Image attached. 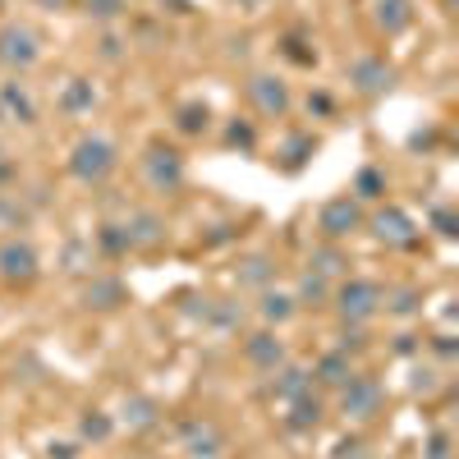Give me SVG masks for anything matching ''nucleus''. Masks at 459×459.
Wrapping results in <instances>:
<instances>
[{"label": "nucleus", "instance_id": "1", "mask_svg": "<svg viewBox=\"0 0 459 459\" xmlns=\"http://www.w3.org/2000/svg\"><path fill=\"white\" fill-rule=\"evenodd\" d=\"M115 166H120V152H115V143L101 138V134L79 138V143H74V152H69V175H74V179H83V184H101V179H110Z\"/></svg>", "mask_w": 459, "mask_h": 459}, {"label": "nucleus", "instance_id": "2", "mask_svg": "<svg viewBox=\"0 0 459 459\" xmlns=\"http://www.w3.org/2000/svg\"><path fill=\"white\" fill-rule=\"evenodd\" d=\"M381 303H386V290H381L377 281H344L335 290V313L344 322H354V326L368 322V317H377Z\"/></svg>", "mask_w": 459, "mask_h": 459}, {"label": "nucleus", "instance_id": "3", "mask_svg": "<svg viewBox=\"0 0 459 459\" xmlns=\"http://www.w3.org/2000/svg\"><path fill=\"white\" fill-rule=\"evenodd\" d=\"M37 60H42V42H37V32L28 23H5L0 28V65H10L19 74V69H32Z\"/></svg>", "mask_w": 459, "mask_h": 459}, {"label": "nucleus", "instance_id": "4", "mask_svg": "<svg viewBox=\"0 0 459 459\" xmlns=\"http://www.w3.org/2000/svg\"><path fill=\"white\" fill-rule=\"evenodd\" d=\"M340 413L354 418V423H368V418L381 413V386L372 377H350L340 386Z\"/></svg>", "mask_w": 459, "mask_h": 459}, {"label": "nucleus", "instance_id": "5", "mask_svg": "<svg viewBox=\"0 0 459 459\" xmlns=\"http://www.w3.org/2000/svg\"><path fill=\"white\" fill-rule=\"evenodd\" d=\"M37 266H42V257H37V248L28 239H5V244H0V281H5V285L37 281Z\"/></svg>", "mask_w": 459, "mask_h": 459}, {"label": "nucleus", "instance_id": "6", "mask_svg": "<svg viewBox=\"0 0 459 459\" xmlns=\"http://www.w3.org/2000/svg\"><path fill=\"white\" fill-rule=\"evenodd\" d=\"M363 225V203L359 198H331L317 216V230H322V239H350L354 230Z\"/></svg>", "mask_w": 459, "mask_h": 459}, {"label": "nucleus", "instance_id": "7", "mask_svg": "<svg viewBox=\"0 0 459 459\" xmlns=\"http://www.w3.org/2000/svg\"><path fill=\"white\" fill-rule=\"evenodd\" d=\"M143 175H147L152 188H161V194L179 188V184H184V161H179V152H170V147H147Z\"/></svg>", "mask_w": 459, "mask_h": 459}, {"label": "nucleus", "instance_id": "8", "mask_svg": "<svg viewBox=\"0 0 459 459\" xmlns=\"http://www.w3.org/2000/svg\"><path fill=\"white\" fill-rule=\"evenodd\" d=\"M372 235H377L381 244H391V248H413V244H418V225H413V216L400 212V207H381V212L372 216Z\"/></svg>", "mask_w": 459, "mask_h": 459}, {"label": "nucleus", "instance_id": "9", "mask_svg": "<svg viewBox=\"0 0 459 459\" xmlns=\"http://www.w3.org/2000/svg\"><path fill=\"white\" fill-rule=\"evenodd\" d=\"M179 441H184V455H188V459H221V455H225V432H221L216 423H207V418L184 423Z\"/></svg>", "mask_w": 459, "mask_h": 459}, {"label": "nucleus", "instance_id": "10", "mask_svg": "<svg viewBox=\"0 0 459 459\" xmlns=\"http://www.w3.org/2000/svg\"><path fill=\"white\" fill-rule=\"evenodd\" d=\"M248 101H253L262 115H272V120H281V115L290 110V88L276 79V74H257V79L248 83Z\"/></svg>", "mask_w": 459, "mask_h": 459}, {"label": "nucleus", "instance_id": "11", "mask_svg": "<svg viewBox=\"0 0 459 459\" xmlns=\"http://www.w3.org/2000/svg\"><path fill=\"white\" fill-rule=\"evenodd\" d=\"M0 120H10V125H32L37 120V101H32L28 83H19V79L0 83Z\"/></svg>", "mask_w": 459, "mask_h": 459}, {"label": "nucleus", "instance_id": "12", "mask_svg": "<svg viewBox=\"0 0 459 459\" xmlns=\"http://www.w3.org/2000/svg\"><path fill=\"white\" fill-rule=\"evenodd\" d=\"M244 359H248L253 368H262V372H276V368L285 363V340H281L276 331H257V335L244 340Z\"/></svg>", "mask_w": 459, "mask_h": 459}, {"label": "nucleus", "instance_id": "13", "mask_svg": "<svg viewBox=\"0 0 459 459\" xmlns=\"http://www.w3.org/2000/svg\"><path fill=\"white\" fill-rule=\"evenodd\" d=\"M350 83L363 92V97H377V92H386L391 88V65L381 60V56H363L350 65Z\"/></svg>", "mask_w": 459, "mask_h": 459}, {"label": "nucleus", "instance_id": "14", "mask_svg": "<svg viewBox=\"0 0 459 459\" xmlns=\"http://www.w3.org/2000/svg\"><path fill=\"white\" fill-rule=\"evenodd\" d=\"M120 235H125V248H157L166 239V225H161V216H152V212H134L120 225Z\"/></svg>", "mask_w": 459, "mask_h": 459}, {"label": "nucleus", "instance_id": "15", "mask_svg": "<svg viewBox=\"0 0 459 459\" xmlns=\"http://www.w3.org/2000/svg\"><path fill=\"white\" fill-rule=\"evenodd\" d=\"M372 23L386 37H400L413 23V5L409 0H372Z\"/></svg>", "mask_w": 459, "mask_h": 459}, {"label": "nucleus", "instance_id": "16", "mask_svg": "<svg viewBox=\"0 0 459 459\" xmlns=\"http://www.w3.org/2000/svg\"><path fill=\"white\" fill-rule=\"evenodd\" d=\"M272 391H276V400H285V404H290V400H303V395H313V372H303V368H285V363H281V368H276V386H272Z\"/></svg>", "mask_w": 459, "mask_h": 459}, {"label": "nucleus", "instance_id": "17", "mask_svg": "<svg viewBox=\"0 0 459 459\" xmlns=\"http://www.w3.org/2000/svg\"><path fill=\"white\" fill-rule=\"evenodd\" d=\"M125 428L129 432H147V428H157V418H161V409H157V400H147V395H134V400H125Z\"/></svg>", "mask_w": 459, "mask_h": 459}, {"label": "nucleus", "instance_id": "18", "mask_svg": "<svg viewBox=\"0 0 459 459\" xmlns=\"http://www.w3.org/2000/svg\"><path fill=\"white\" fill-rule=\"evenodd\" d=\"M92 106H97V92H92L88 79H69L65 83V92H60V110L65 115H88Z\"/></svg>", "mask_w": 459, "mask_h": 459}, {"label": "nucleus", "instance_id": "19", "mask_svg": "<svg viewBox=\"0 0 459 459\" xmlns=\"http://www.w3.org/2000/svg\"><path fill=\"white\" fill-rule=\"evenodd\" d=\"M322 386H331V391H340L344 381L354 377V368H350V354H322L317 359V372H313Z\"/></svg>", "mask_w": 459, "mask_h": 459}, {"label": "nucleus", "instance_id": "20", "mask_svg": "<svg viewBox=\"0 0 459 459\" xmlns=\"http://www.w3.org/2000/svg\"><path fill=\"white\" fill-rule=\"evenodd\" d=\"M290 432H313L317 423H322V404L313 400V395H303V400H290Z\"/></svg>", "mask_w": 459, "mask_h": 459}, {"label": "nucleus", "instance_id": "21", "mask_svg": "<svg viewBox=\"0 0 459 459\" xmlns=\"http://www.w3.org/2000/svg\"><path fill=\"white\" fill-rule=\"evenodd\" d=\"M294 313H299V303H294L290 294H276V290H266V294H262V317H266V322H276V326H281V322H290Z\"/></svg>", "mask_w": 459, "mask_h": 459}, {"label": "nucleus", "instance_id": "22", "mask_svg": "<svg viewBox=\"0 0 459 459\" xmlns=\"http://www.w3.org/2000/svg\"><path fill=\"white\" fill-rule=\"evenodd\" d=\"M83 299H88V308H115L125 299V285L120 281H92Z\"/></svg>", "mask_w": 459, "mask_h": 459}, {"label": "nucleus", "instance_id": "23", "mask_svg": "<svg viewBox=\"0 0 459 459\" xmlns=\"http://www.w3.org/2000/svg\"><path fill=\"white\" fill-rule=\"evenodd\" d=\"M207 120H212V115H207V106L203 101H188V106H179V134H203L207 129Z\"/></svg>", "mask_w": 459, "mask_h": 459}, {"label": "nucleus", "instance_id": "24", "mask_svg": "<svg viewBox=\"0 0 459 459\" xmlns=\"http://www.w3.org/2000/svg\"><path fill=\"white\" fill-rule=\"evenodd\" d=\"M272 276H276V266L266 262V257H248V262L239 266V285H257V290H262Z\"/></svg>", "mask_w": 459, "mask_h": 459}, {"label": "nucleus", "instance_id": "25", "mask_svg": "<svg viewBox=\"0 0 459 459\" xmlns=\"http://www.w3.org/2000/svg\"><path fill=\"white\" fill-rule=\"evenodd\" d=\"M110 428H115V423H110L106 413H97V409H88V413L79 418V437H83V441H106Z\"/></svg>", "mask_w": 459, "mask_h": 459}, {"label": "nucleus", "instance_id": "26", "mask_svg": "<svg viewBox=\"0 0 459 459\" xmlns=\"http://www.w3.org/2000/svg\"><path fill=\"white\" fill-rule=\"evenodd\" d=\"M386 194V175L381 170H359V179H354V198L363 203V198H381Z\"/></svg>", "mask_w": 459, "mask_h": 459}, {"label": "nucleus", "instance_id": "27", "mask_svg": "<svg viewBox=\"0 0 459 459\" xmlns=\"http://www.w3.org/2000/svg\"><path fill=\"white\" fill-rule=\"evenodd\" d=\"M313 272L317 276H340L344 272V257H340V248H313Z\"/></svg>", "mask_w": 459, "mask_h": 459}, {"label": "nucleus", "instance_id": "28", "mask_svg": "<svg viewBox=\"0 0 459 459\" xmlns=\"http://www.w3.org/2000/svg\"><path fill=\"white\" fill-rule=\"evenodd\" d=\"M322 299H326V276L303 272V281H299V299H294V303H322Z\"/></svg>", "mask_w": 459, "mask_h": 459}, {"label": "nucleus", "instance_id": "29", "mask_svg": "<svg viewBox=\"0 0 459 459\" xmlns=\"http://www.w3.org/2000/svg\"><path fill=\"white\" fill-rule=\"evenodd\" d=\"M28 221V212L14 203V198H5V194H0V230H19Z\"/></svg>", "mask_w": 459, "mask_h": 459}, {"label": "nucleus", "instance_id": "30", "mask_svg": "<svg viewBox=\"0 0 459 459\" xmlns=\"http://www.w3.org/2000/svg\"><path fill=\"white\" fill-rule=\"evenodd\" d=\"M225 143H230V147H244V152H248V147H253L257 138H253V129H248V125H239V120H235V125L225 129Z\"/></svg>", "mask_w": 459, "mask_h": 459}, {"label": "nucleus", "instance_id": "31", "mask_svg": "<svg viewBox=\"0 0 459 459\" xmlns=\"http://www.w3.org/2000/svg\"><path fill=\"white\" fill-rule=\"evenodd\" d=\"M125 10V0H88V14H97V19H115Z\"/></svg>", "mask_w": 459, "mask_h": 459}, {"label": "nucleus", "instance_id": "32", "mask_svg": "<svg viewBox=\"0 0 459 459\" xmlns=\"http://www.w3.org/2000/svg\"><path fill=\"white\" fill-rule=\"evenodd\" d=\"M428 459H450V437H446V432H437V437L428 441Z\"/></svg>", "mask_w": 459, "mask_h": 459}, {"label": "nucleus", "instance_id": "33", "mask_svg": "<svg viewBox=\"0 0 459 459\" xmlns=\"http://www.w3.org/2000/svg\"><path fill=\"white\" fill-rule=\"evenodd\" d=\"M432 221H437V230H441V235H446V239L455 235V212H446V207H441V212H437Z\"/></svg>", "mask_w": 459, "mask_h": 459}, {"label": "nucleus", "instance_id": "34", "mask_svg": "<svg viewBox=\"0 0 459 459\" xmlns=\"http://www.w3.org/2000/svg\"><path fill=\"white\" fill-rule=\"evenodd\" d=\"M386 299H395V303H391L395 313H413V294H409V290H400V294H386Z\"/></svg>", "mask_w": 459, "mask_h": 459}, {"label": "nucleus", "instance_id": "35", "mask_svg": "<svg viewBox=\"0 0 459 459\" xmlns=\"http://www.w3.org/2000/svg\"><path fill=\"white\" fill-rule=\"evenodd\" d=\"M74 455H79L74 446H51V459H74Z\"/></svg>", "mask_w": 459, "mask_h": 459}, {"label": "nucleus", "instance_id": "36", "mask_svg": "<svg viewBox=\"0 0 459 459\" xmlns=\"http://www.w3.org/2000/svg\"><path fill=\"white\" fill-rule=\"evenodd\" d=\"M37 5H42V10H69L74 0H37Z\"/></svg>", "mask_w": 459, "mask_h": 459}, {"label": "nucleus", "instance_id": "37", "mask_svg": "<svg viewBox=\"0 0 459 459\" xmlns=\"http://www.w3.org/2000/svg\"><path fill=\"white\" fill-rule=\"evenodd\" d=\"M437 354H446V359L455 354V344H450V335H437Z\"/></svg>", "mask_w": 459, "mask_h": 459}]
</instances>
